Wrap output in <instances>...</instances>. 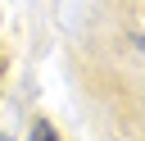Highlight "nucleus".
Masks as SVG:
<instances>
[{"label":"nucleus","instance_id":"f257e3e1","mask_svg":"<svg viewBox=\"0 0 145 141\" xmlns=\"http://www.w3.org/2000/svg\"><path fill=\"white\" fill-rule=\"evenodd\" d=\"M32 141H59V132H54L45 118H36V123H32Z\"/></svg>","mask_w":145,"mask_h":141},{"label":"nucleus","instance_id":"f03ea898","mask_svg":"<svg viewBox=\"0 0 145 141\" xmlns=\"http://www.w3.org/2000/svg\"><path fill=\"white\" fill-rule=\"evenodd\" d=\"M0 141H9V136H0Z\"/></svg>","mask_w":145,"mask_h":141}]
</instances>
